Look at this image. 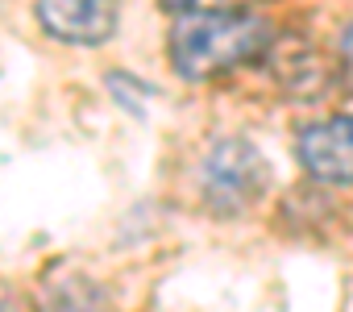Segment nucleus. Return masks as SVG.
Here are the masks:
<instances>
[{
	"instance_id": "nucleus-7",
	"label": "nucleus",
	"mask_w": 353,
	"mask_h": 312,
	"mask_svg": "<svg viewBox=\"0 0 353 312\" xmlns=\"http://www.w3.org/2000/svg\"><path fill=\"white\" fill-rule=\"evenodd\" d=\"M0 312H5V304H0Z\"/></svg>"
},
{
	"instance_id": "nucleus-1",
	"label": "nucleus",
	"mask_w": 353,
	"mask_h": 312,
	"mask_svg": "<svg viewBox=\"0 0 353 312\" xmlns=\"http://www.w3.org/2000/svg\"><path fill=\"white\" fill-rule=\"evenodd\" d=\"M270 38H274L270 21L245 9L188 13L170 30V63L188 84H200V79H212L229 67L258 59Z\"/></svg>"
},
{
	"instance_id": "nucleus-2",
	"label": "nucleus",
	"mask_w": 353,
	"mask_h": 312,
	"mask_svg": "<svg viewBox=\"0 0 353 312\" xmlns=\"http://www.w3.org/2000/svg\"><path fill=\"white\" fill-rule=\"evenodd\" d=\"M266 159L254 150V142L245 137H225L208 150L204 159V196L221 217H237L245 213L262 192H266Z\"/></svg>"
},
{
	"instance_id": "nucleus-4",
	"label": "nucleus",
	"mask_w": 353,
	"mask_h": 312,
	"mask_svg": "<svg viewBox=\"0 0 353 312\" xmlns=\"http://www.w3.org/2000/svg\"><path fill=\"white\" fill-rule=\"evenodd\" d=\"M295 154L307 175L320 184L349 188L353 184V117H332L320 125H307L295 142Z\"/></svg>"
},
{
	"instance_id": "nucleus-6",
	"label": "nucleus",
	"mask_w": 353,
	"mask_h": 312,
	"mask_svg": "<svg viewBox=\"0 0 353 312\" xmlns=\"http://www.w3.org/2000/svg\"><path fill=\"white\" fill-rule=\"evenodd\" d=\"M341 55H345L349 75H353V26H349V30H345V38H341Z\"/></svg>"
},
{
	"instance_id": "nucleus-5",
	"label": "nucleus",
	"mask_w": 353,
	"mask_h": 312,
	"mask_svg": "<svg viewBox=\"0 0 353 312\" xmlns=\"http://www.w3.org/2000/svg\"><path fill=\"white\" fill-rule=\"evenodd\" d=\"M162 9L174 17H188V13H196V0H162Z\"/></svg>"
},
{
	"instance_id": "nucleus-3",
	"label": "nucleus",
	"mask_w": 353,
	"mask_h": 312,
	"mask_svg": "<svg viewBox=\"0 0 353 312\" xmlns=\"http://www.w3.org/2000/svg\"><path fill=\"white\" fill-rule=\"evenodd\" d=\"M117 0H38V21L50 38L71 46H100L117 34Z\"/></svg>"
}]
</instances>
